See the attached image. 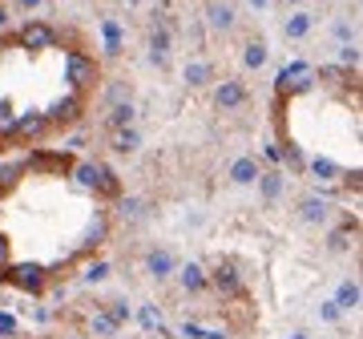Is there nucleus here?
I'll return each instance as SVG.
<instances>
[{"instance_id":"1","label":"nucleus","mask_w":363,"mask_h":339,"mask_svg":"<svg viewBox=\"0 0 363 339\" xmlns=\"http://www.w3.org/2000/svg\"><path fill=\"white\" fill-rule=\"evenodd\" d=\"M21 41H24L28 48H53L57 33H53L48 24H24V28H21Z\"/></svg>"},{"instance_id":"2","label":"nucleus","mask_w":363,"mask_h":339,"mask_svg":"<svg viewBox=\"0 0 363 339\" xmlns=\"http://www.w3.org/2000/svg\"><path fill=\"white\" fill-rule=\"evenodd\" d=\"M69 77H73V85H89V81H97V65L85 57V53H73L69 57Z\"/></svg>"},{"instance_id":"3","label":"nucleus","mask_w":363,"mask_h":339,"mask_svg":"<svg viewBox=\"0 0 363 339\" xmlns=\"http://www.w3.org/2000/svg\"><path fill=\"white\" fill-rule=\"evenodd\" d=\"M242 101H246V89H242L239 81H222V85H218V105H222V109H234Z\"/></svg>"},{"instance_id":"4","label":"nucleus","mask_w":363,"mask_h":339,"mask_svg":"<svg viewBox=\"0 0 363 339\" xmlns=\"http://www.w3.org/2000/svg\"><path fill=\"white\" fill-rule=\"evenodd\" d=\"M149 57H153L158 65L169 61V28H153V33H149Z\"/></svg>"},{"instance_id":"5","label":"nucleus","mask_w":363,"mask_h":339,"mask_svg":"<svg viewBox=\"0 0 363 339\" xmlns=\"http://www.w3.org/2000/svg\"><path fill=\"white\" fill-rule=\"evenodd\" d=\"M230 178H234L239 186H250V182L259 178V162H254V158H239V162L230 166Z\"/></svg>"},{"instance_id":"6","label":"nucleus","mask_w":363,"mask_h":339,"mask_svg":"<svg viewBox=\"0 0 363 339\" xmlns=\"http://www.w3.org/2000/svg\"><path fill=\"white\" fill-rule=\"evenodd\" d=\"M283 33H287L290 41L307 37V33H311V17H307V12H290L287 21H283Z\"/></svg>"},{"instance_id":"7","label":"nucleus","mask_w":363,"mask_h":339,"mask_svg":"<svg viewBox=\"0 0 363 339\" xmlns=\"http://www.w3.org/2000/svg\"><path fill=\"white\" fill-rule=\"evenodd\" d=\"M138 142H142V138H138V129H133V125H121L118 138H113V149H118V154H133Z\"/></svg>"},{"instance_id":"8","label":"nucleus","mask_w":363,"mask_h":339,"mask_svg":"<svg viewBox=\"0 0 363 339\" xmlns=\"http://www.w3.org/2000/svg\"><path fill=\"white\" fill-rule=\"evenodd\" d=\"M242 61H246V69H263L266 65V45L263 41H250L246 53H242Z\"/></svg>"},{"instance_id":"9","label":"nucleus","mask_w":363,"mask_h":339,"mask_svg":"<svg viewBox=\"0 0 363 339\" xmlns=\"http://www.w3.org/2000/svg\"><path fill=\"white\" fill-rule=\"evenodd\" d=\"M210 24L222 28V33L234 28V8H230V4H214V8H210Z\"/></svg>"},{"instance_id":"10","label":"nucleus","mask_w":363,"mask_h":339,"mask_svg":"<svg viewBox=\"0 0 363 339\" xmlns=\"http://www.w3.org/2000/svg\"><path fill=\"white\" fill-rule=\"evenodd\" d=\"M149 271H153L158 279L169 275V271H174V255H169V250H153V255H149Z\"/></svg>"},{"instance_id":"11","label":"nucleus","mask_w":363,"mask_h":339,"mask_svg":"<svg viewBox=\"0 0 363 339\" xmlns=\"http://www.w3.org/2000/svg\"><path fill=\"white\" fill-rule=\"evenodd\" d=\"M206 77H210V65H206V61H190V65H186V81H190V85H206Z\"/></svg>"},{"instance_id":"12","label":"nucleus","mask_w":363,"mask_h":339,"mask_svg":"<svg viewBox=\"0 0 363 339\" xmlns=\"http://www.w3.org/2000/svg\"><path fill=\"white\" fill-rule=\"evenodd\" d=\"M109 125H113V129H121V125H133V105H129V101H125V105H113Z\"/></svg>"},{"instance_id":"13","label":"nucleus","mask_w":363,"mask_h":339,"mask_svg":"<svg viewBox=\"0 0 363 339\" xmlns=\"http://www.w3.org/2000/svg\"><path fill=\"white\" fill-rule=\"evenodd\" d=\"M182 283H186V291H202L206 287V279H202L198 266H186V271H182Z\"/></svg>"},{"instance_id":"14","label":"nucleus","mask_w":363,"mask_h":339,"mask_svg":"<svg viewBox=\"0 0 363 339\" xmlns=\"http://www.w3.org/2000/svg\"><path fill=\"white\" fill-rule=\"evenodd\" d=\"M214 283L222 291H230V287H234V271H230V266H218V271H214Z\"/></svg>"},{"instance_id":"15","label":"nucleus","mask_w":363,"mask_h":339,"mask_svg":"<svg viewBox=\"0 0 363 339\" xmlns=\"http://www.w3.org/2000/svg\"><path fill=\"white\" fill-rule=\"evenodd\" d=\"M21 8H41V0H17Z\"/></svg>"},{"instance_id":"16","label":"nucleus","mask_w":363,"mask_h":339,"mask_svg":"<svg viewBox=\"0 0 363 339\" xmlns=\"http://www.w3.org/2000/svg\"><path fill=\"white\" fill-rule=\"evenodd\" d=\"M246 4H250V8H266V0H246Z\"/></svg>"},{"instance_id":"17","label":"nucleus","mask_w":363,"mask_h":339,"mask_svg":"<svg viewBox=\"0 0 363 339\" xmlns=\"http://www.w3.org/2000/svg\"><path fill=\"white\" fill-rule=\"evenodd\" d=\"M0 24H4V8H0Z\"/></svg>"},{"instance_id":"18","label":"nucleus","mask_w":363,"mask_h":339,"mask_svg":"<svg viewBox=\"0 0 363 339\" xmlns=\"http://www.w3.org/2000/svg\"><path fill=\"white\" fill-rule=\"evenodd\" d=\"M125 4H138V0H125Z\"/></svg>"},{"instance_id":"19","label":"nucleus","mask_w":363,"mask_h":339,"mask_svg":"<svg viewBox=\"0 0 363 339\" xmlns=\"http://www.w3.org/2000/svg\"><path fill=\"white\" fill-rule=\"evenodd\" d=\"M295 339H307V336H295Z\"/></svg>"},{"instance_id":"20","label":"nucleus","mask_w":363,"mask_h":339,"mask_svg":"<svg viewBox=\"0 0 363 339\" xmlns=\"http://www.w3.org/2000/svg\"><path fill=\"white\" fill-rule=\"evenodd\" d=\"M290 4H295V0H290Z\"/></svg>"}]
</instances>
